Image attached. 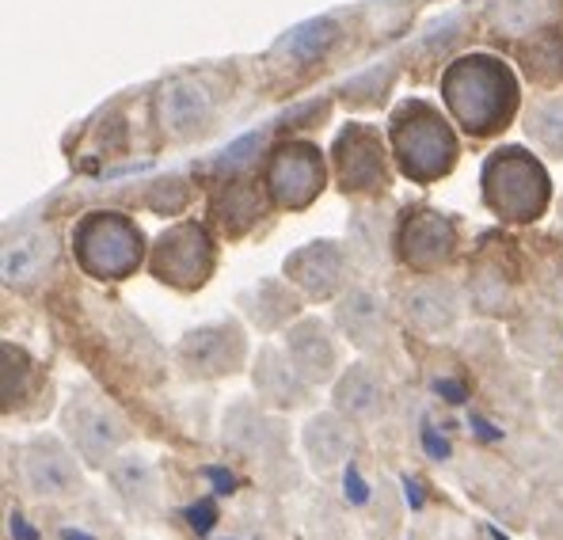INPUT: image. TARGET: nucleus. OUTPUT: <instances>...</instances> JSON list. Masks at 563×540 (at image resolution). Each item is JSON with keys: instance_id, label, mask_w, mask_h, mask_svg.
<instances>
[{"instance_id": "nucleus-1", "label": "nucleus", "mask_w": 563, "mask_h": 540, "mask_svg": "<svg viewBox=\"0 0 563 540\" xmlns=\"http://www.w3.org/2000/svg\"><path fill=\"white\" fill-rule=\"evenodd\" d=\"M442 99L472 137L499 134L518 107V80L510 65L487 54H468L445 69Z\"/></svg>"}, {"instance_id": "nucleus-2", "label": "nucleus", "mask_w": 563, "mask_h": 540, "mask_svg": "<svg viewBox=\"0 0 563 540\" xmlns=\"http://www.w3.org/2000/svg\"><path fill=\"white\" fill-rule=\"evenodd\" d=\"M388 134H393L396 164L408 179L434 183L450 176L457 164V137H453L450 122L442 119L438 107L422 103V99H408L396 107Z\"/></svg>"}, {"instance_id": "nucleus-3", "label": "nucleus", "mask_w": 563, "mask_h": 540, "mask_svg": "<svg viewBox=\"0 0 563 540\" xmlns=\"http://www.w3.org/2000/svg\"><path fill=\"white\" fill-rule=\"evenodd\" d=\"M552 183L544 176L541 161L526 153V148H499L487 156L484 164V202L495 218L510 221V225H529L549 210Z\"/></svg>"}, {"instance_id": "nucleus-4", "label": "nucleus", "mask_w": 563, "mask_h": 540, "mask_svg": "<svg viewBox=\"0 0 563 540\" xmlns=\"http://www.w3.org/2000/svg\"><path fill=\"white\" fill-rule=\"evenodd\" d=\"M73 252L88 278L122 282L145 263V236L122 213H88L73 229Z\"/></svg>"}, {"instance_id": "nucleus-5", "label": "nucleus", "mask_w": 563, "mask_h": 540, "mask_svg": "<svg viewBox=\"0 0 563 540\" xmlns=\"http://www.w3.org/2000/svg\"><path fill=\"white\" fill-rule=\"evenodd\" d=\"M148 267L172 289H202L218 267V247L198 221H179L156 236Z\"/></svg>"}, {"instance_id": "nucleus-6", "label": "nucleus", "mask_w": 563, "mask_h": 540, "mask_svg": "<svg viewBox=\"0 0 563 540\" xmlns=\"http://www.w3.org/2000/svg\"><path fill=\"white\" fill-rule=\"evenodd\" d=\"M62 427L88 464H107L126 445L130 427L119 411L92 393H77L62 411Z\"/></svg>"}, {"instance_id": "nucleus-7", "label": "nucleus", "mask_w": 563, "mask_h": 540, "mask_svg": "<svg viewBox=\"0 0 563 540\" xmlns=\"http://www.w3.org/2000/svg\"><path fill=\"white\" fill-rule=\"evenodd\" d=\"M263 187L282 210H305L324 190V156L309 141H286L271 153Z\"/></svg>"}, {"instance_id": "nucleus-8", "label": "nucleus", "mask_w": 563, "mask_h": 540, "mask_svg": "<svg viewBox=\"0 0 563 540\" xmlns=\"http://www.w3.org/2000/svg\"><path fill=\"white\" fill-rule=\"evenodd\" d=\"M218 119V91L206 77H172L156 96V122L168 141H195Z\"/></svg>"}, {"instance_id": "nucleus-9", "label": "nucleus", "mask_w": 563, "mask_h": 540, "mask_svg": "<svg viewBox=\"0 0 563 540\" xmlns=\"http://www.w3.org/2000/svg\"><path fill=\"white\" fill-rule=\"evenodd\" d=\"M457 244H461L457 225L442 210H430V206L408 210L400 229H396V252L419 274H434L450 267L453 255H457Z\"/></svg>"}, {"instance_id": "nucleus-10", "label": "nucleus", "mask_w": 563, "mask_h": 540, "mask_svg": "<svg viewBox=\"0 0 563 540\" xmlns=\"http://www.w3.org/2000/svg\"><path fill=\"white\" fill-rule=\"evenodd\" d=\"M335 176L346 195H380L388 187L385 141L374 126H346L331 145Z\"/></svg>"}, {"instance_id": "nucleus-11", "label": "nucleus", "mask_w": 563, "mask_h": 540, "mask_svg": "<svg viewBox=\"0 0 563 540\" xmlns=\"http://www.w3.org/2000/svg\"><path fill=\"white\" fill-rule=\"evenodd\" d=\"M176 354L190 377H229V373H236L244 365L247 343L240 323L225 320V323H206V328L187 331Z\"/></svg>"}, {"instance_id": "nucleus-12", "label": "nucleus", "mask_w": 563, "mask_h": 540, "mask_svg": "<svg viewBox=\"0 0 563 540\" xmlns=\"http://www.w3.org/2000/svg\"><path fill=\"white\" fill-rule=\"evenodd\" d=\"M282 271H286V282H294L305 297L328 301L351 282V255L335 240H312V244L297 247Z\"/></svg>"}, {"instance_id": "nucleus-13", "label": "nucleus", "mask_w": 563, "mask_h": 540, "mask_svg": "<svg viewBox=\"0 0 563 540\" xmlns=\"http://www.w3.org/2000/svg\"><path fill=\"white\" fill-rule=\"evenodd\" d=\"M23 484L38 498H73L85 492V476H80L73 453L65 450L57 438H35L23 450Z\"/></svg>"}, {"instance_id": "nucleus-14", "label": "nucleus", "mask_w": 563, "mask_h": 540, "mask_svg": "<svg viewBox=\"0 0 563 540\" xmlns=\"http://www.w3.org/2000/svg\"><path fill=\"white\" fill-rule=\"evenodd\" d=\"M335 323L358 351H380L388 343V305L369 286H354L351 294L339 297Z\"/></svg>"}, {"instance_id": "nucleus-15", "label": "nucleus", "mask_w": 563, "mask_h": 540, "mask_svg": "<svg viewBox=\"0 0 563 540\" xmlns=\"http://www.w3.org/2000/svg\"><path fill=\"white\" fill-rule=\"evenodd\" d=\"M286 354L309 385H324L339 370L335 339H331V331L320 320H312V316L297 320L294 328L286 331Z\"/></svg>"}, {"instance_id": "nucleus-16", "label": "nucleus", "mask_w": 563, "mask_h": 540, "mask_svg": "<svg viewBox=\"0 0 563 540\" xmlns=\"http://www.w3.org/2000/svg\"><path fill=\"white\" fill-rule=\"evenodd\" d=\"M404 316L422 335H445L461 316V297L450 282L427 278L404 289Z\"/></svg>"}, {"instance_id": "nucleus-17", "label": "nucleus", "mask_w": 563, "mask_h": 540, "mask_svg": "<svg viewBox=\"0 0 563 540\" xmlns=\"http://www.w3.org/2000/svg\"><path fill=\"white\" fill-rule=\"evenodd\" d=\"M225 442L233 445L236 453L267 461V456L286 453V430H282L278 419L263 415L260 407L236 404L233 411L225 415Z\"/></svg>"}, {"instance_id": "nucleus-18", "label": "nucleus", "mask_w": 563, "mask_h": 540, "mask_svg": "<svg viewBox=\"0 0 563 540\" xmlns=\"http://www.w3.org/2000/svg\"><path fill=\"white\" fill-rule=\"evenodd\" d=\"M54 260H57V240L46 229H27L4 244L0 274H4L8 286H31V282H38L54 267Z\"/></svg>"}, {"instance_id": "nucleus-19", "label": "nucleus", "mask_w": 563, "mask_h": 540, "mask_svg": "<svg viewBox=\"0 0 563 540\" xmlns=\"http://www.w3.org/2000/svg\"><path fill=\"white\" fill-rule=\"evenodd\" d=\"M388 385L385 377L366 362H354L343 377L335 381V411H343L354 422H369L385 411Z\"/></svg>"}, {"instance_id": "nucleus-20", "label": "nucleus", "mask_w": 563, "mask_h": 540, "mask_svg": "<svg viewBox=\"0 0 563 540\" xmlns=\"http://www.w3.org/2000/svg\"><path fill=\"white\" fill-rule=\"evenodd\" d=\"M255 393L260 400L275 407H301L309 400V381L297 373V365L289 362V354H278L275 346H263L255 359Z\"/></svg>"}, {"instance_id": "nucleus-21", "label": "nucleus", "mask_w": 563, "mask_h": 540, "mask_svg": "<svg viewBox=\"0 0 563 540\" xmlns=\"http://www.w3.org/2000/svg\"><path fill=\"white\" fill-rule=\"evenodd\" d=\"M563 0H492L487 8V27L499 35H541L544 27L560 20Z\"/></svg>"}, {"instance_id": "nucleus-22", "label": "nucleus", "mask_w": 563, "mask_h": 540, "mask_svg": "<svg viewBox=\"0 0 563 540\" xmlns=\"http://www.w3.org/2000/svg\"><path fill=\"white\" fill-rule=\"evenodd\" d=\"M305 453L317 472L339 469L351 456V422H343V411L312 415L305 422Z\"/></svg>"}, {"instance_id": "nucleus-23", "label": "nucleus", "mask_w": 563, "mask_h": 540, "mask_svg": "<svg viewBox=\"0 0 563 540\" xmlns=\"http://www.w3.org/2000/svg\"><path fill=\"white\" fill-rule=\"evenodd\" d=\"M210 210H213V218L221 221V229H225L229 236H240V232H247L255 221L263 218V195L255 190L252 179H233V176H229L218 190H213Z\"/></svg>"}, {"instance_id": "nucleus-24", "label": "nucleus", "mask_w": 563, "mask_h": 540, "mask_svg": "<svg viewBox=\"0 0 563 540\" xmlns=\"http://www.w3.org/2000/svg\"><path fill=\"white\" fill-rule=\"evenodd\" d=\"M240 301H244V312L252 316V323H260L263 331L286 328V323L297 316V309H301V301L294 297V289H289L286 282H278V278L255 282V286L247 289Z\"/></svg>"}, {"instance_id": "nucleus-25", "label": "nucleus", "mask_w": 563, "mask_h": 540, "mask_svg": "<svg viewBox=\"0 0 563 540\" xmlns=\"http://www.w3.org/2000/svg\"><path fill=\"white\" fill-rule=\"evenodd\" d=\"M111 484L134 510H153L161 503V484L145 456H119L111 461Z\"/></svg>"}, {"instance_id": "nucleus-26", "label": "nucleus", "mask_w": 563, "mask_h": 540, "mask_svg": "<svg viewBox=\"0 0 563 540\" xmlns=\"http://www.w3.org/2000/svg\"><path fill=\"white\" fill-rule=\"evenodd\" d=\"M335 43H339L335 20H309V23H301V27L286 31L275 43V54L289 57V62H297V65H309V62H320Z\"/></svg>"}, {"instance_id": "nucleus-27", "label": "nucleus", "mask_w": 563, "mask_h": 540, "mask_svg": "<svg viewBox=\"0 0 563 540\" xmlns=\"http://www.w3.org/2000/svg\"><path fill=\"white\" fill-rule=\"evenodd\" d=\"M526 134L549 156H563V96L537 99L526 111Z\"/></svg>"}, {"instance_id": "nucleus-28", "label": "nucleus", "mask_w": 563, "mask_h": 540, "mask_svg": "<svg viewBox=\"0 0 563 540\" xmlns=\"http://www.w3.org/2000/svg\"><path fill=\"white\" fill-rule=\"evenodd\" d=\"M468 297L479 312H510L515 297H510V282L503 278V271L495 263H484V267L472 271V282H468Z\"/></svg>"}, {"instance_id": "nucleus-29", "label": "nucleus", "mask_w": 563, "mask_h": 540, "mask_svg": "<svg viewBox=\"0 0 563 540\" xmlns=\"http://www.w3.org/2000/svg\"><path fill=\"white\" fill-rule=\"evenodd\" d=\"M396 80V69L393 65H374V69H366L362 77H351L343 85V103L346 107H377L380 99L388 96V88H393Z\"/></svg>"}, {"instance_id": "nucleus-30", "label": "nucleus", "mask_w": 563, "mask_h": 540, "mask_svg": "<svg viewBox=\"0 0 563 540\" xmlns=\"http://www.w3.org/2000/svg\"><path fill=\"white\" fill-rule=\"evenodd\" d=\"M385 213L374 210V206H366V210H358L351 218V240L354 247H358L362 255H369V260H385Z\"/></svg>"}, {"instance_id": "nucleus-31", "label": "nucleus", "mask_w": 563, "mask_h": 540, "mask_svg": "<svg viewBox=\"0 0 563 540\" xmlns=\"http://www.w3.org/2000/svg\"><path fill=\"white\" fill-rule=\"evenodd\" d=\"M263 141H267V134H263V130H255V134L240 137L236 145H229L225 153H221L218 161H213V172H221V176H233V172L247 168V164H252V156H260Z\"/></svg>"}, {"instance_id": "nucleus-32", "label": "nucleus", "mask_w": 563, "mask_h": 540, "mask_svg": "<svg viewBox=\"0 0 563 540\" xmlns=\"http://www.w3.org/2000/svg\"><path fill=\"white\" fill-rule=\"evenodd\" d=\"M179 514H184L187 529L195 537H210L213 529H218V521H221V510H218V503H213V498H198V503L184 506Z\"/></svg>"}, {"instance_id": "nucleus-33", "label": "nucleus", "mask_w": 563, "mask_h": 540, "mask_svg": "<svg viewBox=\"0 0 563 540\" xmlns=\"http://www.w3.org/2000/svg\"><path fill=\"white\" fill-rule=\"evenodd\" d=\"M343 498H346V506H354V510L374 503V484L362 476V469L354 461L346 464V472H343Z\"/></svg>"}, {"instance_id": "nucleus-34", "label": "nucleus", "mask_w": 563, "mask_h": 540, "mask_svg": "<svg viewBox=\"0 0 563 540\" xmlns=\"http://www.w3.org/2000/svg\"><path fill=\"white\" fill-rule=\"evenodd\" d=\"M419 442H422V453L430 456V461H450L453 456V445H450V438L442 434L438 427H430V422H422V430H419Z\"/></svg>"}, {"instance_id": "nucleus-35", "label": "nucleus", "mask_w": 563, "mask_h": 540, "mask_svg": "<svg viewBox=\"0 0 563 540\" xmlns=\"http://www.w3.org/2000/svg\"><path fill=\"white\" fill-rule=\"evenodd\" d=\"M202 480L210 484V492L218 495V498L233 495L236 487H240V480L225 469V464H206V469H202Z\"/></svg>"}, {"instance_id": "nucleus-36", "label": "nucleus", "mask_w": 563, "mask_h": 540, "mask_svg": "<svg viewBox=\"0 0 563 540\" xmlns=\"http://www.w3.org/2000/svg\"><path fill=\"white\" fill-rule=\"evenodd\" d=\"M430 388H434V393L453 407L468 404V381L465 377H434V385Z\"/></svg>"}, {"instance_id": "nucleus-37", "label": "nucleus", "mask_w": 563, "mask_h": 540, "mask_svg": "<svg viewBox=\"0 0 563 540\" xmlns=\"http://www.w3.org/2000/svg\"><path fill=\"white\" fill-rule=\"evenodd\" d=\"M8 533H12V540H38V529L31 526L23 514H12V518H8Z\"/></svg>"}, {"instance_id": "nucleus-38", "label": "nucleus", "mask_w": 563, "mask_h": 540, "mask_svg": "<svg viewBox=\"0 0 563 540\" xmlns=\"http://www.w3.org/2000/svg\"><path fill=\"white\" fill-rule=\"evenodd\" d=\"M400 484H404V498H408V506H411V510H422V503H427V498H422V492H419V484H416V480H411V476H404Z\"/></svg>"}, {"instance_id": "nucleus-39", "label": "nucleus", "mask_w": 563, "mask_h": 540, "mask_svg": "<svg viewBox=\"0 0 563 540\" xmlns=\"http://www.w3.org/2000/svg\"><path fill=\"white\" fill-rule=\"evenodd\" d=\"M57 537H62V540H96L92 533H85V529H73V526H65Z\"/></svg>"}, {"instance_id": "nucleus-40", "label": "nucleus", "mask_w": 563, "mask_h": 540, "mask_svg": "<svg viewBox=\"0 0 563 540\" xmlns=\"http://www.w3.org/2000/svg\"><path fill=\"white\" fill-rule=\"evenodd\" d=\"M487 533H492V540H510V537H503V533H499V529H495V526H487Z\"/></svg>"}]
</instances>
